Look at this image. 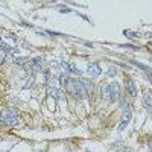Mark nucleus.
I'll return each instance as SVG.
<instances>
[{"label": "nucleus", "instance_id": "f257e3e1", "mask_svg": "<svg viewBox=\"0 0 152 152\" xmlns=\"http://www.w3.org/2000/svg\"><path fill=\"white\" fill-rule=\"evenodd\" d=\"M59 81H61L62 87H64L66 90H67V91H69L75 99L81 100V99H84V97L87 96V91H85V88H84V85H82V82H81V81L70 79L69 76H66V75H61Z\"/></svg>", "mask_w": 152, "mask_h": 152}, {"label": "nucleus", "instance_id": "f03ea898", "mask_svg": "<svg viewBox=\"0 0 152 152\" xmlns=\"http://www.w3.org/2000/svg\"><path fill=\"white\" fill-rule=\"evenodd\" d=\"M102 96L108 102H117L120 99V85L117 82H111L102 88Z\"/></svg>", "mask_w": 152, "mask_h": 152}, {"label": "nucleus", "instance_id": "7ed1b4c3", "mask_svg": "<svg viewBox=\"0 0 152 152\" xmlns=\"http://www.w3.org/2000/svg\"><path fill=\"white\" fill-rule=\"evenodd\" d=\"M0 117H2L3 123L8 125V126H14L17 122H18V117H17V111L11 110V108H5L0 111Z\"/></svg>", "mask_w": 152, "mask_h": 152}, {"label": "nucleus", "instance_id": "20e7f679", "mask_svg": "<svg viewBox=\"0 0 152 152\" xmlns=\"http://www.w3.org/2000/svg\"><path fill=\"white\" fill-rule=\"evenodd\" d=\"M131 117H132L131 108H129L128 104H126V105L122 107V120H120V125H119V131H123V129H125V126L129 123Z\"/></svg>", "mask_w": 152, "mask_h": 152}, {"label": "nucleus", "instance_id": "39448f33", "mask_svg": "<svg viewBox=\"0 0 152 152\" xmlns=\"http://www.w3.org/2000/svg\"><path fill=\"white\" fill-rule=\"evenodd\" d=\"M87 73L90 75V76H99L100 73H102L100 64H97V62H88V66H87Z\"/></svg>", "mask_w": 152, "mask_h": 152}, {"label": "nucleus", "instance_id": "423d86ee", "mask_svg": "<svg viewBox=\"0 0 152 152\" xmlns=\"http://www.w3.org/2000/svg\"><path fill=\"white\" fill-rule=\"evenodd\" d=\"M125 88L131 96H135L137 90H135V84H134V79L132 78H125Z\"/></svg>", "mask_w": 152, "mask_h": 152}, {"label": "nucleus", "instance_id": "0eeeda50", "mask_svg": "<svg viewBox=\"0 0 152 152\" xmlns=\"http://www.w3.org/2000/svg\"><path fill=\"white\" fill-rule=\"evenodd\" d=\"M49 96H52V97H55V99H62V91L59 90V88H56V87H49Z\"/></svg>", "mask_w": 152, "mask_h": 152}, {"label": "nucleus", "instance_id": "6e6552de", "mask_svg": "<svg viewBox=\"0 0 152 152\" xmlns=\"http://www.w3.org/2000/svg\"><path fill=\"white\" fill-rule=\"evenodd\" d=\"M143 104L146 105V108L152 110V93L146 91V93L143 94Z\"/></svg>", "mask_w": 152, "mask_h": 152}, {"label": "nucleus", "instance_id": "1a4fd4ad", "mask_svg": "<svg viewBox=\"0 0 152 152\" xmlns=\"http://www.w3.org/2000/svg\"><path fill=\"white\" fill-rule=\"evenodd\" d=\"M81 82H82V85H84V88H85V91H87V94L93 91V88H94V85H93V82H91L90 79H82Z\"/></svg>", "mask_w": 152, "mask_h": 152}, {"label": "nucleus", "instance_id": "9d476101", "mask_svg": "<svg viewBox=\"0 0 152 152\" xmlns=\"http://www.w3.org/2000/svg\"><path fill=\"white\" fill-rule=\"evenodd\" d=\"M28 61H29L28 56H20V58H15V59H14V64H15V66H20V67H21V66L24 67V66L28 64Z\"/></svg>", "mask_w": 152, "mask_h": 152}, {"label": "nucleus", "instance_id": "9b49d317", "mask_svg": "<svg viewBox=\"0 0 152 152\" xmlns=\"http://www.w3.org/2000/svg\"><path fill=\"white\" fill-rule=\"evenodd\" d=\"M116 73H117V70H116V67H110V70H108V76L110 78H113V76H116Z\"/></svg>", "mask_w": 152, "mask_h": 152}, {"label": "nucleus", "instance_id": "f8f14e48", "mask_svg": "<svg viewBox=\"0 0 152 152\" xmlns=\"http://www.w3.org/2000/svg\"><path fill=\"white\" fill-rule=\"evenodd\" d=\"M69 66H70V72H72V73L81 75V70H78V69H76V67H75V64H69Z\"/></svg>", "mask_w": 152, "mask_h": 152}, {"label": "nucleus", "instance_id": "ddd939ff", "mask_svg": "<svg viewBox=\"0 0 152 152\" xmlns=\"http://www.w3.org/2000/svg\"><path fill=\"white\" fill-rule=\"evenodd\" d=\"M56 9L61 11V12H66V14H67V12H72V9H69V8H62V6H56Z\"/></svg>", "mask_w": 152, "mask_h": 152}, {"label": "nucleus", "instance_id": "4468645a", "mask_svg": "<svg viewBox=\"0 0 152 152\" xmlns=\"http://www.w3.org/2000/svg\"><path fill=\"white\" fill-rule=\"evenodd\" d=\"M146 76H148V79H149L151 84H152V70H148V72H146Z\"/></svg>", "mask_w": 152, "mask_h": 152}, {"label": "nucleus", "instance_id": "2eb2a0df", "mask_svg": "<svg viewBox=\"0 0 152 152\" xmlns=\"http://www.w3.org/2000/svg\"><path fill=\"white\" fill-rule=\"evenodd\" d=\"M5 55H6V52H3V50H0V64H2V61L5 59Z\"/></svg>", "mask_w": 152, "mask_h": 152}, {"label": "nucleus", "instance_id": "dca6fc26", "mask_svg": "<svg viewBox=\"0 0 152 152\" xmlns=\"http://www.w3.org/2000/svg\"><path fill=\"white\" fill-rule=\"evenodd\" d=\"M116 152H131V149L129 148H122V149H117Z\"/></svg>", "mask_w": 152, "mask_h": 152}, {"label": "nucleus", "instance_id": "f3484780", "mask_svg": "<svg viewBox=\"0 0 152 152\" xmlns=\"http://www.w3.org/2000/svg\"><path fill=\"white\" fill-rule=\"evenodd\" d=\"M149 151H151V152H152V143H151V145H149Z\"/></svg>", "mask_w": 152, "mask_h": 152}, {"label": "nucleus", "instance_id": "a211bd4d", "mask_svg": "<svg viewBox=\"0 0 152 152\" xmlns=\"http://www.w3.org/2000/svg\"><path fill=\"white\" fill-rule=\"evenodd\" d=\"M0 125H3V120H2V117H0Z\"/></svg>", "mask_w": 152, "mask_h": 152}, {"label": "nucleus", "instance_id": "6ab92c4d", "mask_svg": "<svg viewBox=\"0 0 152 152\" xmlns=\"http://www.w3.org/2000/svg\"><path fill=\"white\" fill-rule=\"evenodd\" d=\"M2 140H3V137H2V135H0V142H2Z\"/></svg>", "mask_w": 152, "mask_h": 152}, {"label": "nucleus", "instance_id": "aec40b11", "mask_svg": "<svg viewBox=\"0 0 152 152\" xmlns=\"http://www.w3.org/2000/svg\"><path fill=\"white\" fill-rule=\"evenodd\" d=\"M40 152H44V151H40Z\"/></svg>", "mask_w": 152, "mask_h": 152}, {"label": "nucleus", "instance_id": "412c9836", "mask_svg": "<svg viewBox=\"0 0 152 152\" xmlns=\"http://www.w3.org/2000/svg\"><path fill=\"white\" fill-rule=\"evenodd\" d=\"M87 152H90V151H87Z\"/></svg>", "mask_w": 152, "mask_h": 152}, {"label": "nucleus", "instance_id": "4be33fe9", "mask_svg": "<svg viewBox=\"0 0 152 152\" xmlns=\"http://www.w3.org/2000/svg\"><path fill=\"white\" fill-rule=\"evenodd\" d=\"M0 43H2V41H0Z\"/></svg>", "mask_w": 152, "mask_h": 152}]
</instances>
